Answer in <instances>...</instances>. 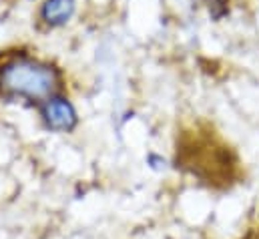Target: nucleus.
<instances>
[{"instance_id": "1", "label": "nucleus", "mask_w": 259, "mask_h": 239, "mask_svg": "<svg viewBox=\"0 0 259 239\" xmlns=\"http://www.w3.org/2000/svg\"><path fill=\"white\" fill-rule=\"evenodd\" d=\"M61 89V74L55 66L26 55L10 57L0 64V95L45 103Z\"/></svg>"}, {"instance_id": "2", "label": "nucleus", "mask_w": 259, "mask_h": 239, "mask_svg": "<svg viewBox=\"0 0 259 239\" xmlns=\"http://www.w3.org/2000/svg\"><path fill=\"white\" fill-rule=\"evenodd\" d=\"M40 117L51 131H63V133L72 131L78 123L72 103L66 101L65 97H59V95L51 97L49 101H45L40 105Z\"/></svg>"}, {"instance_id": "3", "label": "nucleus", "mask_w": 259, "mask_h": 239, "mask_svg": "<svg viewBox=\"0 0 259 239\" xmlns=\"http://www.w3.org/2000/svg\"><path fill=\"white\" fill-rule=\"evenodd\" d=\"M74 0H47L40 8V16L49 26H63L74 14Z\"/></svg>"}]
</instances>
